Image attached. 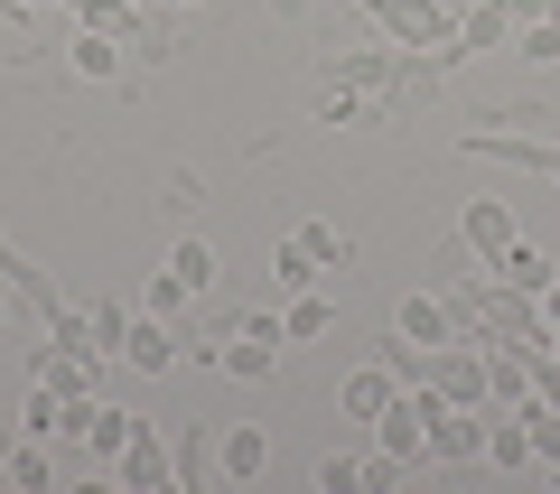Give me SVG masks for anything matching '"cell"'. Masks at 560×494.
I'll use <instances>...</instances> for the list:
<instances>
[{
	"mask_svg": "<svg viewBox=\"0 0 560 494\" xmlns=\"http://www.w3.org/2000/svg\"><path fill=\"white\" fill-rule=\"evenodd\" d=\"M364 10H374V28L393 47H448L458 38V20H448L440 0H364Z\"/></svg>",
	"mask_w": 560,
	"mask_h": 494,
	"instance_id": "cell-1",
	"label": "cell"
},
{
	"mask_svg": "<svg viewBox=\"0 0 560 494\" xmlns=\"http://www.w3.org/2000/svg\"><path fill=\"white\" fill-rule=\"evenodd\" d=\"M393 392H401V374H393V364L374 355V364H355V374L337 383V411H346V420H364V430H374V420L393 411Z\"/></svg>",
	"mask_w": 560,
	"mask_h": 494,
	"instance_id": "cell-2",
	"label": "cell"
},
{
	"mask_svg": "<svg viewBox=\"0 0 560 494\" xmlns=\"http://www.w3.org/2000/svg\"><path fill=\"white\" fill-rule=\"evenodd\" d=\"M261 467H271V438H261L253 420L215 430V475H224V485H261Z\"/></svg>",
	"mask_w": 560,
	"mask_h": 494,
	"instance_id": "cell-3",
	"label": "cell"
},
{
	"mask_svg": "<svg viewBox=\"0 0 560 494\" xmlns=\"http://www.w3.org/2000/svg\"><path fill=\"white\" fill-rule=\"evenodd\" d=\"M121 364H131V374H178V327L140 308V317H131V337H121Z\"/></svg>",
	"mask_w": 560,
	"mask_h": 494,
	"instance_id": "cell-4",
	"label": "cell"
},
{
	"mask_svg": "<svg viewBox=\"0 0 560 494\" xmlns=\"http://www.w3.org/2000/svg\"><path fill=\"white\" fill-rule=\"evenodd\" d=\"M28 383H47V392L84 401V392H94V355H75V345H57V337H47L38 355H28Z\"/></svg>",
	"mask_w": 560,
	"mask_h": 494,
	"instance_id": "cell-5",
	"label": "cell"
},
{
	"mask_svg": "<svg viewBox=\"0 0 560 494\" xmlns=\"http://www.w3.org/2000/svg\"><path fill=\"white\" fill-rule=\"evenodd\" d=\"M551 150L560 140L541 131H467V158H504V168H541V178H551Z\"/></svg>",
	"mask_w": 560,
	"mask_h": 494,
	"instance_id": "cell-6",
	"label": "cell"
},
{
	"mask_svg": "<svg viewBox=\"0 0 560 494\" xmlns=\"http://www.w3.org/2000/svg\"><path fill=\"white\" fill-rule=\"evenodd\" d=\"M458 234H467V252H477L486 271H495V261H504V243H514V215H504L495 197H467V215H458Z\"/></svg>",
	"mask_w": 560,
	"mask_h": 494,
	"instance_id": "cell-7",
	"label": "cell"
},
{
	"mask_svg": "<svg viewBox=\"0 0 560 494\" xmlns=\"http://www.w3.org/2000/svg\"><path fill=\"white\" fill-rule=\"evenodd\" d=\"M113 475H121L131 494H168V475H178V467H168V448H160L150 430H131V448L113 457Z\"/></svg>",
	"mask_w": 560,
	"mask_h": 494,
	"instance_id": "cell-8",
	"label": "cell"
},
{
	"mask_svg": "<svg viewBox=\"0 0 560 494\" xmlns=\"http://www.w3.org/2000/svg\"><path fill=\"white\" fill-rule=\"evenodd\" d=\"M430 457H486V411L440 401V411H430Z\"/></svg>",
	"mask_w": 560,
	"mask_h": 494,
	"instance_id": "cell-9",
	"label": "cell"
},
{
	"mask_svg": "<svg viewBox=\"0 0 560 494\" xmlns=\"http://www.w3.org/2000/svg\"><path fill=\"white\" fill-rule=\"evenodd\" d=\"M393 327H401L411 345H448V337H458V308H448V298H430V290H411Z\"/></svg>",
	"mask_w": 560,
	"mask_h": 494,
	"instance_id": "cell-10",
	"label": "cell"
},
{
	"mask_svg": "<svg viewBox=\"0 0 560 494\" xmlns=\"http://www.w3.org/2000/svg\"><path fill=\"white\" fill-rule=\"evenodd\" d=\"M66 66H75L84 84H113V66H121V38H113V28H75V38H66Z\"/></svg>",
	"mask_w": 560,
	"mask_h": 494,
	"instance_id": "cell-11",
	"label": "cell"
},
{
	"mask_svg": "<svg viewBox=\"0 0 560 494\" xmlns=\"http://www.w3.org/2000/svg\"><path fill=\"white\" fill-rule=\"evenodd\" d=\"M486 47H514V20H504L495 0H486V10H467V20H458V57H486Z\"/></svg>",
	"mask_w": 560,
	"mask_h": 494,
	"instance_id": "cell-12",
	"label": "cell"
},
{
	"mask_svg": "<svg viewBox=\"0 0 560 494\" xmlns=\"http://www.w3.org/2000/svg\"><path fill=\"white\" fill-rule=\"evenodd\" d=\"M271 355H280V345H271V337H243V327H234V345H215V364H224L234 383H261V374H271Z\"/></svg>",
	"mask_w": 560,
	"mask_h": 494,
	"instance_id": "cell-13",
	"label": "cell"
},
{
	"mask_svg": "<svg viewBox=\"0 0 560 494\" xmlns=\"http://www.w3.org/2000/svg\"><path fill=\"white\" fill-rule=\"evenodd\" d=\"M20 438H66V392L28 383V401H20Z\"/></svg>",
	"mask_w": 560,
	"mask_h": 494,
	"instance_id": "cell-14",
	"label": "cell"
},
{
	"mask_svg": "<svg viewBox=\"0 0 560 494\" xmlns=\"http://www.w3.org/2000/svg\"><path fill=\"white\" fill-rule=\"evenodd\" d=\"M280 327H290V345H318L327 327H337V308H327V298H308V290H290V308H280Z\"/></svg>",
	"mask_w": 560,
	"mask_h": 494,
	"instance_id": "cell-15",
	"label": "cell"
},
{
	"mask_svg": "<svg viewBox=\"0 0 560 494\" xmlns=\"http://www.w3.org/2000/svg\"><path fill=\"white\" fill-rule=\"evenodd\" d=\"M495 280H504V290H533V298H541V290H551V261H541L533 243H504V261H495Z\"/></svg>",
	"mask_w": 560,
	"mask_h": 494,
	"instance_id": "cell-16",
	"label": "cell"
},
{
	"mask_svg": "<svg viewBox=\"0 0 560 494\" xmlns=\"http://www.w3.org/2000/svg\"><path fill=\"white\" fill-rule=\"evenodd\" d=\"M168 271L187 280V298H206V290H215V243H206V234H187L178 252H168Z\"/></svg>",
	"mask_w": 560,
	"mask_h": 494,
	"instance_id": "cell-17",
	"label": "cell"
},
{
	"mask_svg": "<svg viewBox=\"0 0 560 494\" xmlns=\"http://www.w3.org/2000/svg\"><path fill=\"white\" fill-rule=\"evenodd\" d=\"M0 475H10L20 494H47V438H20V448L0 457Z\"/></svg>",
	"mask_w": 560,
	"mask_h": 494,
	"instance_id": "cell-18",
	"label": "cell"
},
{
	"mask_svg": "<svg viewBox=\"0 0 560 494\" xmlns=\"http://www.w3.org/2000/svg\"><path fill=\"white\" fill-rule=\"evenodd\" d=\"M514 57H533V66H560V20H523V28H514Z\"/></svg>",
	"mask_w": 560,
	"mask_h": 494,
	"instance_id": "cell-19",
	"label": "cell"
},
{
	"mask_svg": "<svg viewBox=\"0 0 560 494\" xmlns=\"http://www.w3.org/2000/svg\"><path fill=\"white\" fill-rule=\"evenodd\" d=\"M271 280H280V290H308V280H318V261H308V243H300V234L271 252Z\"/></svg>",
	"mask_w": 560,
	"mask_h": 494,
	"instance_id": "cell-20",
	"label": "cell"
},
{
	"mask_svg": "<svg viewBox=\"0 0 560 494\" xmlns=\"http://www.w3.org/2000/svg\"><path fill=\"white\" fill-rule=\"evenodd\" d=\"M131 317H140V308L103 298V308H94V355H121V337H131Z\"/></svg>",
	"mask_w": 560,
	"mask_h": 494,
	"instance_id": "cell-21",
	"label": "cell"
},
{
	"mask_svg": "<svg viewBox=\"0 0 560 494\" xmlns=\"http://www.w3.org/2000/svg\"><path fill=\"white\" fill-rule=\"evenodd\" d=\"M140 308H150V317H178V308H187V280H178V271H160L150 290H140Z\"/></svg>",
	"mask_w": 560,
	"mask_h": 494,
	"instance_id": "cell-22",
	"label": "cell"
},
{
	"mask_svg": "<svg viewBox=\"0 0 560 494\" xmlns=\"http://www.w3.org/2000/svg\"><path fill=\"white\" fill-rule=\"evenodd\" d=\"M364 485V457H318V494H355Z\"/></svg>",
	"mask_w": 560,
	"mask_h": 494,
	"instance_id": "cell-23",
	"label": "cell"
},
{
	"mask_svg": "<svg viewBox=\"0 0 560 494\" xmlns=\"http://www.w3.org/2000/svg\"><path fill=\"white\" fill-rule=\"evenodd\" d=\"M300 243H308V261H318V271H327V261H346V234H337V224H300Z\"/></svg>",
	"mask_w": 560,
	"mask_h": 494,
	"instance_id": "cell-24",
	"label": "cell"
},
{
	"mask_svg": "<svg viewBox=\"0 0 560 494\" xmlns=\"http://www.w3.org/2000/svg\"><path fill=\"white\" fill-rule=\"evenodd\" d=\"M495 10H504L514 28H523V20H551V0H495Z\"/></svg>",
	"mask_w": 560,
	"mask_h": 494,
	"instance_id": "cell-25",
	"label": "cell"
},
{
	"mask_svg": "<svg viewBox=\"0 0 560 494\" xmlns=\"http://www.w3.org/2000/svg\"><path fill=\"white\" fill-rule=\"evenodd\" d=\"M140 10H150V20H168V10H178V0H140ZM160 38H168V28H160Z\"/></svg>",
	"mask_w": 560,
	"mask_h": 494,
	"instance_id": "cell-26",
	"label": "cell"
},
{
	"mask_svg": "<svg viewBox=\"0 0 560 494\" xmlns=\"http://www.w3.org/2000/svg\"><path fill=\"white\" fill-rule=\"evenodd\" d=\"M541 308H551V317H560V271H551V290H541Z\"/></svg>",
	"mask_w": 560,
	"mask_h": 494,
	"instance_id": "cell-27",
	"label": "cell"
},
{
	"mask_svg": "<svg viewBox=\"0 0 560 494\" xmlns=\"http://www.w3.org/2000/svg\"><path fill=\"white\" fill-rule=\"evenodd\" d=\"M0 327H10V290H0Z\"/></svg>",
	"mask_w": 560,
	"mask_h": 494,
	"instance_id": "cell-28",
	"label": "cell"
},
{
	"mask_svg": "<svg viewBox=\"0 0 560 494\" xmlns=\"http://www.w3.org/2000/svg\"><path fill=\"white\" fill-rule=\"evenodd\" d=\"M551 355H560V317H551Z\"/></svg>",
	"mask_w": 560,
	"mask_h": 494,
	"instance_id": "cell-29",
	"label": "cell"
},
{
	"mask_svg": "<svg viewBox=\"0 0 560 494\" xmlns=\"http://www.w3.org/2000/svg\"><path fill=\"white\" fill-rule=\"evenodd\" d=\"M551 178H560V150H551Z\"/></svg>",
	"mask_w": 560,
	"mask_h": 494,
	"instance_id": "cell-30",
	"label": "cell"
},
{
	"mask_svg": "<svg viewBox=\"0 0 560 494\" xmlns=\"http://www.w3.org/2000/svg\"><path fill=\"white\" fill-rule=\"evenodd\" d=\"M178 10H197V0H178Z\"/></svg>",
	"mask_w": 560,
	"mask_h": 494,
	"instance_id": "cell-31",
	"label": "cell"
}]
</instances>
